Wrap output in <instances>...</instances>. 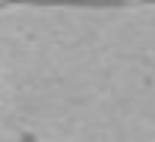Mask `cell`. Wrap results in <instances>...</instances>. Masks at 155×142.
<instances>
[{"label": "cell", "mask_w": 155, "mask_h": 142, "mask_svg": "<svg viewBox=\"0 0 155 142\" xmlns=\"http://www.w3.org/2000/svg\"><path fill=\"white\" fill-rule=\"evenodd\" d=\"M19 142H38V136L35 133H19Z\"/></svg>", "instance_id": "obj_1"}]
</instances>
